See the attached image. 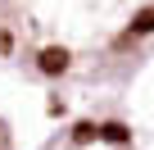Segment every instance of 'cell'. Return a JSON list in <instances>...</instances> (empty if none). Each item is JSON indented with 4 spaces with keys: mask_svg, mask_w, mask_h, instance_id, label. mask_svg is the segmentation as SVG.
Here are the masks:
<instances>
[{
    "mask_svg": "<svg viewBox=\"0 0 154 150\" xmlns=\"http://www.w3.org/2000/svg\"><path fill=\"white\" fill-rule=\"evenodd\" d=\"M104 136H109V141H127V136H131V132H127V127H122V123H109V127H104Z\"/></svg>",
    "mask_w": 154,
    "mask_h": 150,
    "instance_id": "obj_1",
    "label": "cell"
},
{
    "mask_svg": "<svg viewBox=\"0 0 154 150\" xmlns=\"http://www.w3.org/2000/svg\"><path fill=\"white\" fill-rule=\"evenodd\" d=\"M9 46H14V41H9V32L0 27V55H9Z\"/></svg>",
    "mask_w": 154,
    "mask_h": 150,
    "instance_id": "obj_2",
    "label": "cell"
}]
</instances>
